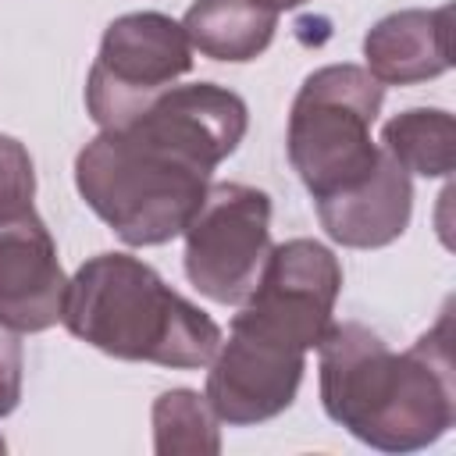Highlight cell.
<instances>
[{"instance_id": "obj_18", "label": "cell", "mask_w": 456, "mask_h": 456, "mask_svg": "<svg viewBox=\"0 0 456 456\" xmlns=\"http://www.w3.org/2000/svg\"><path fill=\"white\" fill-rule=\"evenodd\" d=\"M4 449H7V445H4V438H0V452H4Z\"/></svg>"}, {"instance_id": "obj_15", "label": "cell", "mask_w": 456, "mask_h": 456, "mask_svg": "<svg viewBox=\"0 0 456 456\" xmlns=\"http://www.w3.org/2000/svg\"><path fill=\"white\" fill-rule=\"evenodd\" d=\"M36 200V167L14 135H0V221L32 210Z\"/></svg>"}, {"instance_id": "obj_7", "label": "cell", "mask_w": 456, "mask_h": 456, "mask_svg": "<svg viewBox=\"0 0 456 456\" xmlns=\"http://www.w3.org/2000/svg\"><path fill=\"white\" fill-rule=\"evenodd\" d=\"M342 292V264L317 239L271 246L253 292L239 303V321L310 353L331 324Z\"/></svg>"}, {"instance_id": "obj_12", "label": "cell", "mask_w": 456, "mask_h": 456, "mask_svg": "<svg viewBox=\"0 0 456 456\" xmlns=\"http://www.w3.org/2000/svg\"><path fill=\"white\" fill-rule=\"evenodd\" d=\"M278 14L267 0H192L182 28L192 50L210 61L246 64L256 61L278 28Z\"/></svg>"}, {"instance_id": "obj_11", "label": "cell", "mask_w": 456, "mask_h": 456, "mask_svg": "<svg viewBox=\"0 0 456 456\" xmlns=\"http://www.w3.org/2000/svg\"><path fill=\"white\" fill-rule=\"evenodd\" d=\"M363 61L381 86H417L452 68V7H406L374 21Z\"/></svg>"}, {"instance_id": "obj_5", "label": "cell", "mask_w": 456, "mask_h": 456, "mask_svg": "<svg viewBox=\"0 0 456 456\" xmlns=\"http://www.w3.org/2000/svg\"><path fill=\"white\" fill-rule=\"evenodd\" d=\"M192 68L182 21L160 11H132L103 28L86 78V110L100 128H121Z\"/></svg>"}, {"instance_id": "obj_3", "label": "cell", "mask_w": 456, "mask_h": 456, "mask_svg": "<svg viewBox=\"0 0 456 456\" xmlns=\"http://www.w3.org/2000/svg\"><path fill=\"white\" fill-rule=\"evenodd\" d=\"M61 324L114 360L175 370L207 367L221 346L217 321L132 253L89 256L68 278Z\"/></svg>"}, {"instance_id": "obj_13", "label": "cell", "mask_w": 456, "mask_h": 456, "mask_svg": "<svg viewBox=\"0 0 456 456\" xmlns=\"http://www.w3.org/2000/svg\"><path fill=\"white\" fill-rule=\"evenodd\" d=\"M381 150L420 178H445L456 164V121L442 107H410L381 125Z\"/></svg>"}, {"instance_id": "obj_10", "label": "cell", "mask_w": 456, "mask_h": 456, "mask_svg": "<svg viewBox=\"0 0 456 456\" xmlns=\"http://www.w3.org/2000/svg\"><path fill=\"white\" fill-rule=\"evenodd\" d=\"M314 203L331 242L346 249H381L406 232L413 214V185L410 175L381 150L363 182Z\"/></svg>"}, {"instance_id": "obj_1", "label": "cell", "mask_w": 456, "mask_h": 456, "mask_svg": "<svg viewBox=\"0 0 456 456\" xmlns=\"http://www.w3.org/2000/svg\"><path fill=\"white\" fill-rule=\"evenodd\" d=\"M249 128L239 93L217 82L164 89L121 128H100L75 157V189L125 242L160 246L182 235L210 175Z\"/></svg>"}, {"instance_id": "obj_16", "label": "cell", "mask_w": 456, "mask_h": 456, "mask_svg": "<svg viewBox=\"0 0 456 456\" xmlns=\"http://www.w3.org/2000/svg\"><path fill=\"white\" fill-rule=\"evenodd\" d=\"M21 370H25V360H21L18 331L0 324V417L14 413L21 403Z\"/></svg>"}, {"instance_id": "obj_8", "label": "cell", "mask_w": 456, "mask_h": 456, "mask_svg": "<svg viewBox=\"0 0 456 456\" xmlns=\"http://www.w3.org/2000/svg\"><path fill=\"white\" fill-rule=\"evenodd\" d=\"M203 399L221 424L249 428L285 413L299 392L306 353L232 317L228 338H221L214 360L207 363Z\"/></svg>"}, {"instance_id": "obj_17", "label": "cell", "mask_w": 456, "mask_h": 456, "mask_svg": "<svg viewBox=\"0 0 456 456\" xmlns=\"http://www.w3.org/2000/svg\"><path fill=\"white\" fill-rule=\"evenodd\" d=\"M274 11H292V7H303L306 0H267Z\"/></svg>"}, {"instance_id": "obj_6", "label": "cell", "mask_w": 456, "mask_h": 456, "mask_svg": "<svg viewBox=\"0 0 456 456\" xmlns=\"http://www.w3.org/2000/svg\"><path fill=\"white\" fill-rule=\"evenodd\" d=\"M182 235L189 285L221 306H239L271 253V196L246 182H214Z\"/></svg>"}, {"instance_id": "obj_9", "label": "cell", "mask_w": 456, "mask_h": 456, "mask_svg": "<svg viewBox=\"0 0 456 456\" xmlns=\"http://www.w3.org/2000/svg\"><path fill=\"white\" fill-rule=\"evenodd\" d=\"M64 292L57 242L36 207L0 221V324L18 335L46 331L64 314Z\"/></svg>"}, {"instance_id": "obj_14", "label": "cell", "mask_w": 456, "mask_h": 456, "mask_svg": "<svg viewBox=\"0 0 456 456\" xmlns=\"http://www.w3.org/2000/svg\"><path fill=\"white\" fill-rule=\"evenodd\" d=\"M153 452L157 456H217L221 420L192 388H167L153 399Z\"/></svg>"}, {"instance_id": "obj_2", "label": "cell", "mask_w": 456, "mask_h": 456, "mask_svg": "<svg viewBox=\"0 0 456 456\" xmlns=\"http://www.w3.org/2000/svg\"><path fill=\"white\" fill-rule=\"evenodd\" d=\"M321 406L378 452H417L456 424L452 317H438L406 353L360 321H331L317 342Z\"/></svg>"}, {"instance_id": "obj_4", "label": "cell", "mask_w": 456, "mask_h": 456, "mask_svg": "<svg viewBox=\"0 0 456 456\" xmlns=\"http://www.w3.org/2000/svg\"><path fill=\"white\" fill-rule=\"evenodd\" d=\"M385 103V86L360 64H324L310 71L289 110V160L314 200L363 182L381 146L370 139Z\"/></svg>"}]
</instances>
